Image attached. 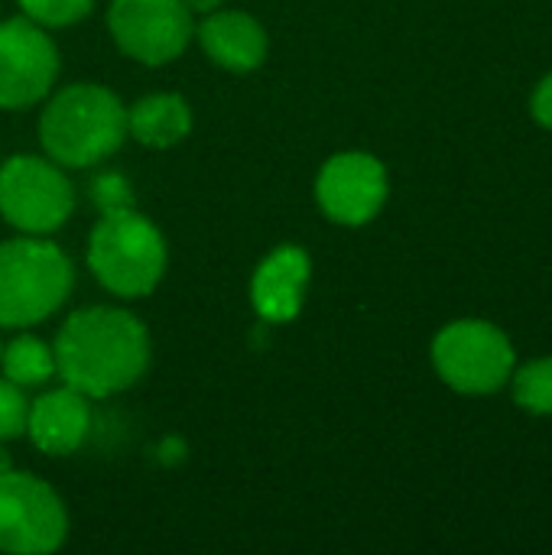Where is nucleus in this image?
<instances>
[{"mask_svg": "<svg viewBox=\"0 0 552 555\" xmlns=\"http://www.w3.org/2000/svg\"><path fill=\"white\" fill-rule=\"evenodd\" d=\"M52 351L55 374L88 400H101L143 377L150 364V335L127 309L88 306L62 322Z\"/></svg>", "mask_w": 552, "mask_h": 555, "instance_id": "1", "label": "nucleus"}, {"mask_svg": "<svg viewBox=\"0 0 552 555\" xmlns=\"http://www.w3.org/2000/svg\"><path fill=\"white\" fill-rule=\"evenodd\" d=\"M39 140L59 166H98L127 140V107L104 85H68L49 98L39 117Z\"/></svg>", "mask_w": 552, "mask_h": 555, "instance_id": "2", "label": "nucleus"}, {"mask_svg": "<svg viewBox=\"0 0 552 555\" xmlns=\"http://www.w3.org/2000/svg\"><path fill=\"white\" fill-rule=\"evenodd\" d=\"M75 267L68 254L36 234L0 244V328L46 322L72 293Z\"/></svg>", "mask_w": 552, "mask_h": 555, "instance_id": "3", "label": "nucleus"}, {"mask_svg": "<svg viewBox=\"0 0 552 555\" xmlns=\"http://www.w3.org/2000/svg\"><path fill=\"white\" fill-rule=\"evenodd\" d=\"M88 270L120 299L150 296L166 273V241L137 208L101 211L88 237Z\"/></svg>", "mask_w": 552, "mask_h": 555, "instance_id": "4", "label": "nucleus"}, {"mask_svg": "<svg viewBox=\"0 0 552 555\" xmlns=\"http://www.w3.org/2000/svg\"><path fill=\"white\" fill-rule=\"evenodd\" d=\"M75 211V189L49 156H10L0 166V215L23 234L46 237Z\"/></svg>", "mask_w": 552, "mask_h": 555, "instance_id": "5", "label": "nucleus"}, {"mask_svg": "<svg viewBox=\"0 0 552 555\" xmlns=\"http://www.w3.org/2000/svg\"><path fill=\"white\" fill-rule=\"evenodd\" d=\"M433 364L459 393H495L514 374V348L511 338L491 322L462 319L436 335Z\"/></svg>", "mask_w": 552, "mask_h": 555, "instance_id": "6", "label": "nucleus"}, {"mask_svg": "<svg viewBox=\"0 0 552 555\" xmlns=\"http://www.w3.org/2000/svg\"><path fill=\"white\" fill-rule=\"evenodd\" d=\"M68 537L62 498L36 475L0 472V553H55Z\"/></svg>", "mask_w": 552, "mask_h": 555, "instance_id": "7", "label": "nucleus"}, {"mask_svg": "<svg viewBox=\"0 0 552 555\" xmlns=\"http://www.w3.org/2000/svg\"><path fill=\"white\" fill-rule=\"evenodd\" d=\"M107 26L120 52L143 65L179 59L195 36L192 13L182 0H114Z\"/></svg>", "mask_w": 552, "mask_h": 555, "instance_id": "8", "label": "nucleus"}, {"mask_svg": "<svg viewBox=\"0 0 552 555\" xmlns=\"http://www.w3.org/2000/svg\"><path fill=\"white\" fill-rule=\"evenodd\" d=\"M59 78V49L29 16L0 23V107L23 111L42 101Z\"/></svg>", "mask_w": 552, "mask_h": 555, "instance_id": "9", "label": "nucleus"}, {"mask_svg": "<svg viewBox=\"0 0 552 555\" xmlns=\"http://www.w3.org/2000/svg\"><path fill=\"white\" fill-rule=\"evenodd\" d=\"M316 198L335 224L361 228L387 202V169L371 153H338L322 166Z\"/></svg>", "mask_w": 552, "mask_h": 555, "instance_id": "10", "label": "nucleus"}, {"mask_svg": "<svg viewBox=\"0 0 552 555\" xmlns=\"http://www.w3.org/2000/svg\"><path fill=\"white\" fill-rule=\"evenodd\" d=\"M309 254L296 244H283L270 250L251 280V302L264 322H293L303 309V296L309 286Z\"/></svg>", "mask_w": 552, "mask_h": 555, "instance_id": "11", "label": "nucleus"}, {"mask_svg": "<svg viewBox=\"0 0 552 555\" xmlns=\"http://www.w3.org/2000/svg\"><path fill=\"white\" fill-rule=\"evenodd\" d=\"M88 429H91L88 397L68 384L29 403L26 433L33 446L46 455H72L88 439Z\"/></svg>", "mask_w": 552, "mask_h": 555, "instance_id": "12", "label": "nucleus"}, {"mask_svg": "<svg viewBox=\"0 0 552 555\" xmlns=\"http://www.w3.org/2000/svg\"><path fill=\"white\" fill-rule=\"evenodd\" d=\"M211 62L228 72H254L267 59V29L244 10H211L195 26Z\"/></svg>", "mask_w": 552, "mask_h": 555, "instance_id": "13", "label": "nucleus"}, {"mask_svg": "<svg viewBox=\"0 0 552 555\" xmlns=\"http://www.w3.org/2000/svg\"><path fill=\"white\" fill-rule=\"evenodd\" d=\"M192 130V107L179 94H146L127 107V137L140 146L166 150L185 140Z\"/></svg>", "mask_w": 552, "mask_h": 555, "instance_id": "14", "label": "nucleus"}, {"mask_svg": "<svg viewBox=\"0 0 552 555\" xmlns=\"http://www.w3.org/2000/svg\"><path fill=\"white\" fill-rule=\"evenodd\" d=\"M0 367L3 377L16 387H39L55 377V351L33 335H20L10 345H3Z\"/></svg>", "mask_w": 552, "mask_h": 555, "instance_id": "15", "label": "nucleus"}, {"mask_svg": "<svg viewBox=\"0 0 552 555\" xmlns=\"http://www.w3.org/2000/svg\"><path fill=\"white\" fill-rule=\"evenodd\" d=\"M514 400L527 413L550 416L552 413V358L524 364L514 374Z\"/></svg>", "mask_w": 552, "mask_h": 555, "instance_id": "16", "label": "nucleus"}, {"mask_svg": "<svg viewBox=\"0 0 552 555\" xmlns=\"http://www.w3.org/2000/svg\"><path fill=\"white\" fill-rule=\"evenodd\" d=\"M94 0H20L23 16H29L39 26H72L91 13Z\"/></svg>", "mask_w": 552, "mask_h": 555, "instance_id": "17", "label": "nucleus"}, {"mask_svg": "<svg viewBox=\"0 0 552 555\" xmlns=\"http://www.w3.org/2000/svg\"><path fill=\"white\" fill-rule=\"evenodd\" d=\"M29 420V400L23 397V387L0 377V442L20 439L26 433Z\"/></svg>", "mask_w": 552, "mask_h": 555, "instance_id": "18", "label": "nucleus"}, {"mask_svg": "<svg viewBox=\"0 0 552 555\" xmlns=\"http://www.w3.org/2000/svg\"><path fill=\"white\" fill-rule=\"evenodd\" d=\"M91 195H94V202H98L101 211L133 208V192H130V185L124 182V176H117V172L98 176L94 185H91Z\"/></svg>", "mask_w": 552, "mask_h": 555, "instance_id": "19", "label": "nucleus"}, {"mask_svg": "<svg viewBox=\"0 0 552 555\" xmlns=\"http://www.w3.org/2000/svg\"><path fill=\"white\" fill-rule=\"evenodd\" d=\"M530 111H534V117L552 130V75H547L540 85H537V91H534V101H530Z\"/></svg>", "mask_w": 552, "mask_h": 555, "instance_id": "20", "label": "nucleus"}, {"mask_svg": "<svg viewBox=\"0 0 552 555\" xmlns=\"http://www.w3.org/2000/svg\"><path fill=\"white\" fill-rule=\"evenodd\" d=\"M182 3L189 7V13H192V16H195V13H198V16H205V13H211V10H221L228 0H182Z\"/></svg>", "mask_w": 552, "mask_h": 555, "instance_id": "21", "label": "nucleus"}, {"mask_svg": "<svg viewBox=\"0 0 552 555\" xmlns=\"http://www.w3.org/2000/svg\"><path fill=\"white\" fill-rule=\"evenodd\" d=\"M3 446V442H0ZM10 468V462H7V455H3V449H0V472H7Z\"/></svg>", "mask_w": 552, "mask_h": 555, "instance_id": "22", "label": "nucleus"}, {"mask_svg": "<svg viewBox=\"0 0 552 555\" xmlns=\"http://www.w3.org/2000/svg\"><path fill=\"white\" fill-rule=\"evenodd\" d=\"M0 354H3V341H0Z\"/></svg>", "mask_w": 552, "mask_h": 555, "instance_id": "23", "label": "nucleus"}]
</instances>
